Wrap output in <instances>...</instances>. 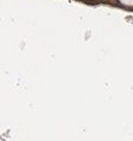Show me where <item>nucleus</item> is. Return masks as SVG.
Segmentation results:
<instances>
[]
</instances>
